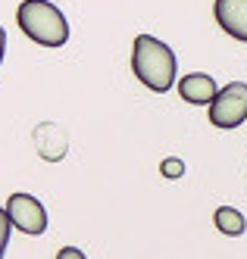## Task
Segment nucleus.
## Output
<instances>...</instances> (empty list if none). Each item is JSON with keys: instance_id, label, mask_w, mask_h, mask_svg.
Instances as JSON below:
<instances>
[{"instance_id": "7", "label": "nucleus", "mask_w": 247, "mask_h": 259, "mask_svg": "<svg viewBox=\"0 0 247 259\" xmlns=\"http://www.w3.org/2000/svg\"><path fill=\"white\" fill-rule=\"evenodd\" d=\"M213 222H216V228H219L222 234H229V237H238V234H244V228H247L244 212H238L235 206H219V209L213 212Z\"/></svg>"}, {"instance_id": "2", "label": "nucleus", "mask_w": 247, "mask_h": 259, "mask_svg": "<svg viewBox=\"0 0 247 259\" xmlns=\"http://www.w3.org/2000/svg\"><path fill=\"white\" fill-rule=\"evenodd\" d=\"M16 22L41 47H63L69 41V22L50 0H22L16 10Z\"/></svg>"}, {"instance_id": "4", "label": "nucleus", "mask_w": 247, "mask_h": 259, "mask_svg": "<svg viewBox=\"0 0 247 259\" xmlns=\"http://www.w3.org/2000/svg\"><path fill=\"white\" fill-rule=\"evenodd\" d=\"M7 215L13 222V228H19L22 234H44V228H47L44 203L31 194H22V191L7 200Z\"/></svg>"}, {"instance_id": "8", "label": "nucleus", "mask_w": 247, "mask_h": 259, "mask_svg": "<svg viewBox=\"0 0 247 259\" xmlns=\"http://www.w3.org/2000/svg\"><path fill=\"white\" fill-rule=\"evenodd\" d=\"M160 172H163L166 178H182V175H185V162L175 159V156H169V159L160 162Z\"/></svg>"}, {"instance_id": "9", "label": "nucleus", "mask_w": 247, "mask_h": 259, "mask_svg": "<svg viewBox=\"0 0 247 259\" xmlns=\"http://www.w3.org/2000/svg\"><path fill=\"white\" fill-rule=\"evenodd\" d=\"M10 228H13V222H10L7 209H0V259H4V250L10 244Z\"/></svg>"}, {"instance_id": "1", "label": "nucleus", "mask_w": 247, "mask_h": 259, "mask_svg": "<svg viewBox=\"0 0 247 259\" xmlns=\"http://www.w3.org/2000/svg\"><path fill=\"white\" fill-rule=\"evenodd\" d=\"M131 72L135 78L154 91V94H166L175 84V53L169 50V44L157 41L154 34H138L135 47H131Z\"/></svg>"}, {"instance_id": "3", "label": "nucleus", "mask_w": 247, "mask_h": 259, "mask_svg": "<svg viewBox=\"0 0 247 259\" xmlns=\"http://www.w3.org/2000/svg\"><path fill=\"white\" fill-rule=\"evenodd\" d=\"M210 122L216 128H238L247 122V84L244 81H232L216 94V100L210 103Z\"/></svg>"}, {"instance_id": "6", "label": "nucleus", "mask_w": 247, "mask_h": 259, "mask_svg": "<svg viewBox=\"0 0 247 259\" xmlns=\"http://www.w3.org/2000/svg\"><path fill=\"white\" fill-rule=\"evenodd\" d=\"M179 94L185 103H194V106H210L219 94L216 81L206 75V72H191V75H185L179 81Z\"/></svg>"}, {"instance_id": "10", "label": "nucleus", "mask_w": 247, "mask_h": 259, "mask_svg": "<svg viewBox=\"0 0 247 259\" xmlns=\"http://www.w3.org/2000/svg\"><path fill=\"white\" fill-rule=\"evenodd\" d=\"M56 259H88L79 247H63L60 253H56Z\"/></svg>"}, {"instance_id": "5", "label": "nucleus", "mask_w": 247, "mask_h": 259, "mask_svg": "<svg viewBox=\"0 0 247 259\" xmlns=\"http://www.w3.org/2000/svg\"><path fill=\"white\" fill-rule=\"evenodd\" d=\"M213 16L225 34L247 44V0H216Z\"/></svg>"}, {"instance_id": "11", "label": "nucleus", "mask_w": 247, "mask_h": 259, "mask_svg": "<svg viewBox=\"0 0 247 259\" xmlns=\"http://www.w3.org/2000/svg\"><path fill=\"white\" fill-rule=\"evenodd\" d=\"M4 50H7V31L0 25V63H4Z\"/></svg>"}]
</instances>
